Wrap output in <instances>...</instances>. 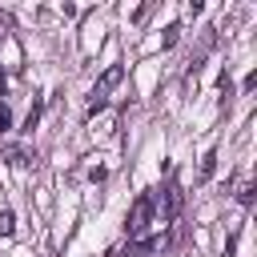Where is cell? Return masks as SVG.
Masks as SVG:
<instances>
[{
	"instance_id": "obj_8",
	"label": "cell",
	"mask_w": 257,
	"mask_h": 257,
	"mask_svg": "<svg viewBox=\"0 0 257 257\" xmlns=\"http://www.w3.org/2000/svg\"><path fill=\"white\" fill-rule=\"evenodd\" d=\"M237 197H241V205H253V185H241V193H237Z\"/></svg>"
},
{
	"instance_id": "obj_6",
	"label": "cell",
	"mask_w": 257,
	"mask_h": 257,
	"mask_svg": "<svg viewBox=\"0 0 257 257\" xmlns=\"http://www.w3.org/2000/svg\"><path fill=\"white\" fill-rule=\"evenodd\" d=\"M12 128V112H8V104H0V137Z\"/></svg>"
},
{
	"instance_id": "obj_7",
	"label": "cell",
	"mask_w": 257,
	"mask_h": 257,
	"mask_svg": "<svg viewBox=\"0 0 257 257\" xmlns=\"http://www.w3.org/2000/svg\"><path fill=\"white\" fill-rule=\"evenodd\" d=\"M161 44H165V48H173V44H177V24H173V28H165V40H161Z\"/></svg>"
},
{
	"instance_id": "obj_3",
	"label": "cell",
	"mask_w": 257,
	"mask_h": 257,
	"mask_svg": "<svg viewBox=\"0 0 257 257\" xmlns=\"http://www.w3.org/2000/svg\"><path fill=\"white\" fill-rule=\"evenodd\" d=\"M213 169H217V153H205V157H201V169H197V181H209Z\"/></svg>"
},
{
	"instance_id": "obj_2",
	"label": "cell",
	"mask_w": 257,
	"mask_h": 257,
	"mask_svg": "<svg viewBox=\"0 0 257 257\" xmlns=\"http://www.w3.org/2000/svg\"><path fill=\"white\" fill-rule=\"evenodd\" d=\"M120 76H124V68H120V64H112V68H104V72H100V80L92 84V100H88V116H96V112H100V108L108 104V92H112V88L120 84Z\"/></svg>"
},
{
	"instance_id": "obj_4",
	"label": "cell",
	"mask_w": 257,
	"mask_h": 257,
	"mask_svg": "<svg viewBox=\"0 0 257 257\" xmlns=\"http://www.w3.org/2000/svg\"><path fill=\"white\" fill-rule=\"evenodd\" d=\"M40 108H44V104H40V100H32V108H28V116H24V133H32V128H36V120H40Z\"/></svg>"
},
{
	"instance_id": "obj_5",
	"label": "cell",
	"mask_w": 257,
	"mask_h": 257,
	"mask_svg": "<svg viewBox=\"0 0 257 257\" xmlns=\"http://www.w3.org/2000/svg\"><path fill=\"white\" fill-rule=\"evenodd\" d=\"M12 229H16V217H12V209H4L0 213V237H8Z\"/></svg>"
},
{
	"instance_id": "obj_1",
	"label": "cell",
	"mask_w": 257,
	"mask_h": 257,
	"mask_svg": "<svg viewBox=\"0 0 257 257\" xmlns=\"http://www.w3.org/2000/svg\"><path fill=\"white\" fill-rule=\"evenodd\" d=\"M157 225V193H141L128 209V237L133 241H145V233Z\"/></svg>"
}]
</instances>
